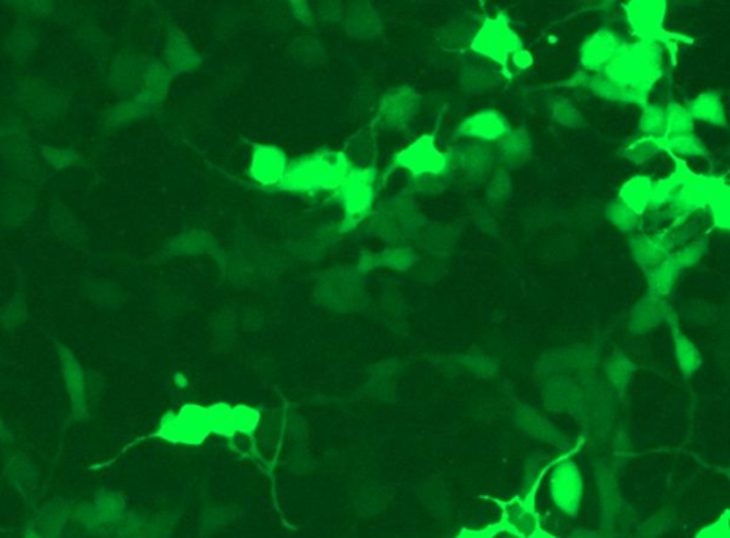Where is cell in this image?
<instances>
[{
	"instance_id": "obj_1",
	"label": "cell",
	"mask_w": 730,
	"mask_h": 538,
	"mask_svg": "<svg viewBox=\"0 0 730 538\" xmlns=\"http://www.w3.org/2000/svg\"><path fill=\"white\" fill-rule=\"evenodd\" d=\"M601 75L631 92L649 98L663 76V47L655 43H623Z\"/></svg>"
},
{
	"instance_id": "obj_2",
	"label": "cell",
	"mask_w": 730,
	"mask_h": 538,
	"mask_svg": "<svg viewBox=\"0 0 730 538\" xmlns=\"http://www.w3.org/2000/svg\"><path fill=\"white\" fill-rule=\"evenodd\" d=\"M626 22L641 42L655 43L669 50L671 59L678 55V43H694L684 33L665 29L668 5L665 0H633L623 5Z\"/></svg>"
},
{
	"instance_id": "obj_3",
	"label": "cell",
	"mask_w": 730,
	"mask_h": 538,
	"mask_svg": "<svg viewBox=\"0 0 730 538\" xmlns=\"http://www.w3.org/2000/svg\"><path fill=\"white\" fill-rule=\"evenodd\" d=\"M469 49L475 55L495 63L501 67L502 73L509 75V60L518 50L524 49L521 37L509 24V17L505 12H499L492 17H487L481 26L472 36Z\"/></svg>"
},
{
	"instance_id": "obj_4",
	"label": "cell",
	"mask_w": 730,
	"mask_h": 538,
	"mask_svg": "<svg viewBox=\"0 0 730 538\" xmlns=\"http://www.w3.org/2000/svg\"><path fill=\"white\" fill-rule=\"evenodd\" d=\"M698 226L679 224L653 232V234L633 235L629 239V249L641 267L652 268L663 261L676 249L688 244L696 237Z\"/></svg>"
},
{
	"instance_id": "obj_5",
	"label": "cell",
	"mask_w": 730,
	"mask_h": 538,
	"mask_svg": "<svg viewBox=\"0 0 730 538\" xmlns=\"http://www.w3.org/2000/svg\"><path fill=\"white\" fill-rule=\"evenodd\" d=\"M400 164L416 178L452 176L454 167L448 154L442 153L433 136H423L400 156Z\"/></svg>"
},
{
	"instance_id": "obj_6",
	"label": "cell",
	"mask_w": 730,
	"mask_h": 538,
	"mask_svg": "<svg viewBox=\"0 0 730 538\" xmlns=\"http://www.w3.org/2000/svg\"><path fill=\"white\" fill-rule=\"evenodd\" d=\"M512 130L514 127L501 111L495 110V108H484V110L475 111L474 115L464 118L457 126L454 136L457 138H466L474 143L489 146V144L499 143Z\"/></svg>"
},
{
	"instance_id": "obj_7",
	"label": "cell",
	"mask_w": 730,
	"mask_h": 538,
	"mask_svg": "<svg viewBox=\"0 0 730 538\" xmlns=\"http://www.w3.org/2000/svg\"><path fill=\"white\" fill-rule=\"evenodd\" d=\"M448 154L452 167L461 171L462 176L469 183H484L494 170L495 153L487 144L468 143L457 144Z\"/></svg>"
},
{
	"instance_id": "obj_8",
	"label": "cell",
	"mask_w": 730,
	"mask_h": 538,
	"mask_svg": "<svg viewBox=\"0 0 730 538\" xmlns=\"http://www.w3.org/2000/svg\"><path fill=\"white\" fill-rule=\"evenodd\" d=\"M622 37L610 27H601L581 45L580 62L585 72L600 75L622 47Z\"/></svg>"
},
{
	"instance_id": "obj_9",
	"label": "cell",
	"mask_w": 730,
	"mask_h": 538,
	"mask_svg": "<svg viewBox=\"0 0 730 538\" xmlns=\"http://www.w3.org/2000/svg\"><path fill=\"white\" fill-rule=\"evenodd\" d=\"M583 483L580 470L572 462H562L550 479L555 504L568 514H575L582 500Z\"/></svg>"
},
{
	"instance_id": "obj_10",
	"label": "cell",
	"mask_w": 730,
	"mask_h": 538,
	"mask_svg": "<svg viewBox=\"0 0 730 538\" xmlns=\"http://www.w3.org/2000/svg\"><path fill=\"white\" fill-rule=\"evenodd\" d=\"M495 161L507 168H519L530 161L532 141L525 128H515L507 137L497 143L494 150Z\"/></svg>"
},
{
	"instance_id": "obj_11",
	"label": "cell",
	"mask_w": 730,
	"mask_h": 538,
	"mask_svg": "<svg viewBox=\"0 0 730 538\" xmlns=\"http://www.w3.org/2000/svg\"><path fill=\"white\" fill-rule=\"evenodd\" d=\"M694 121H702L715 127H725L727 125L726 110L722 96L714 90H706L689 100L684 106Z\"/></svg>"
},
{
	"instance_id": "obj_12",
	"label": "cell",
	"mask_w": 730,
	"mask_h": 538,
	"mask_svg": "<svg viewBox=\"0 0 730 538\" xmlns=\"http://www.w3.org/2000/svg\"><path fill=\"white\" fill-rule=\"evenodd\" d=\"M652 184H653V179L649 176L638 174V176L631 177L621 186L616 198L625 204L628 208L632 209L639 217H643L646 212H649Z\"/></svg>"
},
{
	"instance_id": "obj_13",
	"label": "cell",
	"mask_w": 730,
	"mask_h": 538,
	"mask_svg": "<svg viewBox=\"0 0 730 538\" xmlns=\"http://www.w3.org/2000/svg\"><path fill=\"white\" fill-rule=\"evenodd\" d=\"M588 90L596 97L602 98L605 102L619 103V105H632L643 107L649 102V98L636 95L622 86L616 85L615 82L605 77L603 75H591L588 82Z\"/></svg>"
},
{
	"instance_id": "obj_14",
	"label": "cell",
	"mask_w": 730,
	"mask_h": 538,
	"mask_svg": "<svg viewBox=\"0 0 730 538\" xmlns=\"http://www.w3.org/2000/svg\"><path fill=\"white\" fill-rule=\"evenodd\" d=\"M682 268L679 267L678 262L672 255H669L666 259L659 262L655 267L648 268L646 275H648V287L649 294L651 297L663 298L671 292L673 288L674 282L678 279L681 274Z\"/></svg>"
},
{
	"instance_id": "obj_15",
	"label": "cell",
	"mask_w": 730,
	"mask_h": 538,
	"mask_svg": "<svg viewBox=\"0 0 730 538\" xmlns=\"http://www.w3.org/2000/svg\"><path fill=\"white\" fill-rule=\"evenodd\" d=\"M663 153L678 158H699L709 156L706 144L696 134H682V136H663L659 137Z\"/></svg>"
},
{
	"instance_id": "obj_16",
	"label": "cell",
	"mask_w": 730,
	"mask_h": 538,
	"mask_svg": "<svg viewBox=\"0 0 730 538\" xmlns=\"http://www.w3.org/2000/svg\"><path fill=\"white\" fill-rule=\"evenodd\" d=\"M659 153H663L659 137H651V136H643V134L629 141L625 147L621 148V157L623 160L636 164V166L648 163Z\"/></svg>"
},
{
	"instance_id": "obj_17",
	"label": "cell",
	"mask_w": 730,
	"mask_h": 538,
	"mask_svg": "<svg viewBox=\"0 0 730 538\" xmlns=\"http://www.w3.org/2000/svg\"><path fill=\"white\" fill-rule=\"evenodd\" d=\"M63 366H65L66 382L69 389L70 398H72L73 409L76 414L85 413V385H83L82 369L79 368L73 356L69 352L62 355Z\"/></svg>"
},
{
	"instance_id": "obj_18",
	"label": "cell",
	"mask_w": 730,
	"mask_h": 538,
	"mask_svg": "<svg viewBox=\"0 0 730 538\" xmlns=\"http://www.w3.org/2000/svg\"><path fill=\"white\" fill-rule=\"evenodd\" d=\"M605 218L616 229L625 232V234H632V232L638 231L641 228V224H643V217H639L632 209L621 203L618 198L612 199L606 206Z\"/></svg>"
},
{
	"instance_id": "obj_19",
	"label": "cell",
	"mask_w": 730,
	"mask_h": 538,
	"mask_svg": "<svg viewBox=\"0 0 730 538\" xmlns=\"http://www.w3.org/2000/svg\"><path fill=\"white\" fill-rule=\"evenodd\" d=\"M638 128L643 136L663 137L666 134L665 107L656 103H646L641 107Z\"/></svg>"
},
{
	"instance_id": "obj_20",
	"label": "cell",
	"mask_w": 730,
	"mask_h": 538,
	"mask_svg": "<svg viewBox=\"0 0 730 538\" xmlns=\"http://www.w3.org/2000/svg\"><path fill=\"white\" fill-rule=\"evenodd\" d=\"M669 312L671 310L666 307L662 298L649 297L643 302H639L638 307L633 310L632 323L638 327H643V325L652 327L658 323V320L668 317Z\"/></svg>"
},
{
	"instance_id": "obj_21",
	"label": "cell",
	"mask_w": 730,
	"mask_h": 538,
	"mask_svg": "<svg viewBox=\"0 0 730 538\" xmlns=\"http://www.w3.org/2000/svg\"><path fill=\"white\" fill-rule=\"evenodd\" d=\"M459 83L464 92L471 96L482 95L495 85L494 77L488 70L482 69L478 66H466L461 70Z\"/></svg>"
},
{
	"instance_id": "obj_22",
	"label": "cell",
	"mask_w": 730,
	"mask_h": 538,
	"mask_svg": "<svg viewBox=\"0 0 730 538\" xmlns=\"http://www.w3.org/2000/svg\"><path fill=\"white\" fill-rule=\"evenodd\" d=\"M666 134L665 136H682L694 131V118L689 115L684 105L671 102L665 107Z\"/></svg>"
},
{
	"instance_id": "obj_23",
	"label": "cell",
	"mask_w": 730,
	"mask_h": 538,
	"mask_svg": "<svg viewBox=\"0 0 730 538\" xmlns=\"http://www.w3.org/2000/svg\"><path fill=\"white\" fill-rule=\"evenodd\" d=\"M550 116L562 127L581 128L583 126L582 113L568 98H554L550 102Z\"/></svg>"
},
{
	"instance_id": "obj_24",
	"label": "cell",
	"mask_w": 730,
	"mask_h": 538,
	"mask_svg": "<svg viewBox=\"0 0 730 538\" xmlns=\"http://www.w3.org/2000/svg\"><path fill=\"white\" fill-rule=\"evenodd\" d=\"M707 211L711 214L715 228L727 232L730 228V191L729 186L712 197L707 204Z\"/></svg>"
},
{
	"instance_id": "obj_25",
	"label": "cell",
	"mask_w": 730,
	"mask_h": 538,
	"mask_svg": "<svg viewBox=\"0 0 730 538\" xmlns=\"http://www.w3.org/2000/svg\"><path fill=\"white\" fill-rule=\"evenodd\" d=\"M707 247H709V241H707L706 235H699V237H694L688 244H684V247L676 249L672 254V257L676 259L679 267L682 268V271H684L686 268L694 267V265L701 261L702 257L706 254Z\"/></svg>"
},
{
	"instance_id": "obj_26",
	"label": "cell",
	"mask_w": 730,
	"mask_h": 538,
	"mask_svg": "<svg viewBox=\"0 0 730 538\" xmlns=\"http://www.w3.org/2000/svg\"><path fill=\"white\" fill-rule=\"evenodd\" d=\"M511 194L512 181L507 170L499 168L489 176L488 186H487V198L489 203H505L507 199H509Z\"/></svg>"
},
{
	"instance_id": "obj_27",
	"label": "cell",
	"mask_w": 730,
	"mask_h": 538,
	"mask_svg": "<svg viewBox=\"0 0 730 538\" xmlns=\"http://www.w3.org/2000/svg\"><path fill=\"white\" fill-rule=\"evenodd\" d=\"M676 189H678V186L669 177L653 181L649 211L659 212L665 209L672 203Z\"/></svg>"
},
{
	"instance_id": "obj_28",
	"label": "cell",
	"mask_w": 730,
	"mask_h": 538,
	"mask_svg": "<svg viewBox=\"0 0 730 538\" xmlns=\"http://www.w3.org/2000/svg\"><path fill=\"white\" fill-rule=\"evenodd\" d=\"M676 340V350H678L679 360H681L682 369L684 373H692L694 369L699 366V353L694 350L692 343L689 342L684 335H674Z\"/></svg>"
},
{
	"instance_id": "obj_29",
	"label": "cell",
	"mask_w": 730,
	"mask_h": 538,
	"mask_svg": "<svg viewBox=\"0 0 730 538\" xmlns=\"http://www.w3.org/2000/svg\"><path fill=\"white\" fill-rule=\"evenodd\" d=\"M696 538H729V523H727V513L717 520L714 524L707 525L706 529L702 530Z\"/></svg>"
},
{
	"instance_id": "obj_30",
	"label": "cell",
	"mask_w": 730,
	"mask_h": 538,
	"mask_svg": "<svg viewBox=\"0 0 730 538\" xmlns=\"http://www.w3.org/2000/svg\"><path fill=\"white\" fill-rule=\"evenodd\" d=\"M511 62L518 70H528L530 66L534 65V56L524 47L511 56Z\"/></svg>"
},
{
	"instance_id": "obj_31",
	"label": "cell",
	"mask_w": 730,
	"mask_h": 538,
	"mask_svg": "<svg viewBox=\"0 0 730 538\" xmlns=\"http://www.w3.org/2000/svg\"><path fill=\"white\" fill-rule=\"evenodd\" d=\"M499 530H504V525H492L488 529L481 530V532H462L458 538H492L498 534Z\"/></svg>"
},
{
	"instance_id": "obj_32",
	"label": "cell",
	"mask_w": 730,
	"mask_h": 538,
	"mask_svg": "<svg viewBox=\"0 0 730 538\" xmlns=\"http://www.w3.org/2000/svg\"><path fill=\"white\" fill-rule=\"evenodd\" d=\"M528 538H555V537H552V535L548 534V533L542 532V530L537 529Z\"/></svg>"
},
{
	"instance_id": "obj_33",
	"label": "cell",
	"mask_w": 730,
	"mask_h": 538,
	"mask_svg": "<svg viewBox=\"0 0 730 538\" xmlns=\"http://www.w3.org/2000/svg\"><path fill=\"white\" fill-rule=\"evenodd\" d=\"M25 538H45V537H42V535H39L37 534V533L35 532H27L26 535H25Z\"/></svg>"
},
{
	"instance_id": "obj_34",
	"label": "cell",
	"mask_w": 730,
	"mask_h": 538,
	"mask_svg": "<svg viewBox=\"0 0 730 538\" xmlns=\"http://www.w3.org/2000/svg\"><path fill=\"white\" fill-rule=\"evenodd\" d=\"M2 428H4V424H2V421H0V433H2Z\"/></svg>"
}]
</instances>
